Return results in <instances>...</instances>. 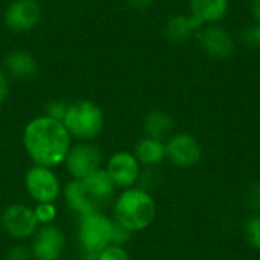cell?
<instances>
[{"label":"cell","mask_w":260,"mask_h":260,"mask_svg":"<svg viewBox=\"0 0 260 260\" xmlns=\"http://www.w3.org/2000/svg\"><path fill=\"white\" fill-rule=\"evenodd\" d=\"M24 146L43 166H55L69 154L70 134L62 122L49 116L37 117L24 129Z\"/></svg>","instance_id":"1"},{"label":"cell","mask_w":260,"mask_h":260,"mask_svg":"<svg viewBox=\"0 0 260 260\" xmlns=\"http://www.w3.org/2000/svg\"><path fill=\"white\" fill-rule=\"evenodd\" d=\"M155 216V206L151 197L139 189L126 190L116 203L117 224L128 232L146 229Z\"/></svg>","instance_id":"2"},{"label":"cell","mask_w":260,"mask_h":260,"mask_svg":"<svg viewBox=\"0 0 260 260\" xmlns=\"http://www.w3.org/2000/svg\"><path fill=\"white\" fill-rule=\"evenodd\" d=\"M62 125L69 134L79 139L98 136L104 125L102 110L91 101H76L67 107Z\"/></svg>","instance_id":"3"},{"label":"cell","mask_w":260,"mask_h":260,"mask_svg":"<svg viewBox=\"0 0 260 260\" xmlns=\"http://www.w3.org/2000/svg\"><path fill=\"white\" fill-rule=\"evenodd\" d=\"M113 222L104 215L93 213L82 218L79 241L87 259L96 260L105 248H108L110 242H113Z\"/></svg>","instance_id":"4"},{"label":"cell","mask_w":260,"mask_h":260,"mask_svg":"<svg viewBox=\"0 0 260 260\" xmlns=\"http://www.w3.org/2000/svg\"><path fill=\"white\" fill-rule=\"evenodd\" d=\"M5 24L12 32H29L41 20V8L37 0H12L3 14Z\"/></svg>","instance_id":"5"},{"label":"cell","mask_w":260,"mask_h":260,"mask_svg":"<svg viewBox=\"0 0 260 260\" xmlns=\"http://www.w3.org/2000/svg\"><path fill=\"white\" fill-rule=\"evenodd\" d=\"M197 40L201 49L215 59H227L235 52V41L232 35L221 26H203L197 32Z\"/></svg>","instance_id":"6"},{"label":"cell","mask_w":260,"mask_h":260,"mask_svg":"<svg viewBox=\"0 0 260 260\" xmlns=\"http://www.w3.org/2000/svg\"><path fill=\"white\" fill-rule=\"evenodd\" d=\"M166 154L171 161L181 168L195 166L201 160V146L198 140L186 133L174 136L166 145Z\"/></svg>","instance_id":"7"},{"label":"cell","mask_w":260,"mask_h":260,"mask_svg":"<svg viewBox=\"0 0 260 260\" xmlns=\"http://www.w3.org/2000/svg\"><path fill=\"white\" fill-rule=\"evenodd\" d=\"M26 186L29 193L41 204H49L56 200L59 186L55 175L46 168H34L26 177Z\"/></svg>","instance_id":"8"},{"label":"cell","mask_w":260,"mask_h":260,"mask_svg":"<svg viewBox=\"0 0 260 260\" xmlns=\"http://www.w3.org/2000/svg\"><path fill=\"white\" fill-rule=\"evenodd\" d=\"M37 221L35 212L24 206H11L3 215V225L6 232L18 239L30 236L37 229Z\"/></svg>","instance_id":"9"},{"label":"cell","mask_w":260,"mask_h":260,"mask_svg":"<svg viewBox=\"0 0 260 260\" xmlns=\"http://www.w3.org/2000/svg\"><path fill=\"white\" fill-rule=\"evenodd\" d=\"M101 163V154L99 151L91 145H79L69 151L67 154V166L69 171L76 178H87L93 172L98 171Z\"/></svg>","instance_id":"10"},{"label":"cell","mask_w":260,"mask_h":260,"mask_svg":"<svg viewBox=\"0 0 260 260\" xmlns=\"http://www.w3.org/2000/svg\"><path fill=\"white\" fill-rule=\"evenodd\" d=\"M62 248L64 236L55 227H44L34 242V254L38 260H56Z\"/></svg>","instance_id":"11"},{"label":"cell","mask_w":260,"mask_h":260,"mask_svg":"<svg viewBox=\"0 0 260 260\" xmlns=\"http://www.w3.org/2000/svg\"><path fill=\"white\" fill-rule=\"evenodd\" d=\"M108 174L113 183L119 186H131L139 174V166L136 158L128 152L116 154L108 163Z\"/></svg>","instance_id":"12"},{"label":"cell","mask_w":260,"mask_h":260,"mask_svg":"<svg viewBox=\"0 0 260 260\" xmlns=\"http://www.w3.org/2000/svg\"><path fill=\"white\" fill-rule=\"evenodd\" d=\"M229 5L230 0H190V15L203 26L215 24L225 17Z\"/></svg>","instance_id":"13"},{"label":"cell","mask_w":260,"mask_h":260,"mask_svg":"<svg viewBox=\"0 0 260 260\" xmlns=\"http://www.w3.org/2000/svg\"><path fill=\"white\" fill-rule=\"evenodd\" d=\"M201 27H203V24L198 23L192 15L178 14V15L171 17L166 21L165 35L172 43H184V41L190 40L193 35H197V32Z\"/></svg>","instance_id":"14"},{"label":"cell","mask_w":260,"mask_h":260,"mask_svg":"<svg viewBox=\"0 0 260 260\" xmlns=\"http://www.w3.org/2000/svg\"><path fill=\"white\" fill-rule=\"evenodd\" d=\"M6 72L15 79H29L38 70V62L30 52L14 50L9 52L5 58Z\"/></svg>","instance_id":"15"},{"label":"cell","mask_w":260,"mask_h":260,"mask_svg":"<svg viewBox=\"0 0 260 260\" xmlns=\"http://www.w3.org/2000/svg\"><path fill=\"white\" fill-rule=\"evenodd\" d=\"M66 198L72 210L78 212L82 218L90 216L93 213H98V209L101 207L87 192L84 187L82 180L70 183L66 189Z\"/></svg>","instance_id":"16"},{"label":"cell","mask_w":260,"mask_h":260,"mask_svg":"<svg viewBox=\"0 0 260 260\" xmlns=\"http://www.w3.org/2000/svg\"><path fill=\"white\" fill-rule=\"evenodd\" d=\"M82 183H84V187L87 189L88 195L99 206H104V203H107V200L113 195L114 183L108 172L96 171L91 175H88L87 178H84Z\"/></svg>","instance_id":"17"},{"label":"cell","mask_w":260,"mask_h":260,"mask_svg":"<svg viewBox=\"0 0 260 260\" xmlns=\"http://www.w3.org/2000/svg\"><path fill=\"white\" fill-rule=\"evenodd\" d=\"M172 126H174L172 116L161 110L151 111L145 119V131L149 136V139L161 140L165 136L171 133Z\"/></svg>","instance_id":"18"},{"label":"cell","mask_w":260,"mask_h":260,"mask_svg":"<svg viewBox=\"0 0 260 260\" xmlns=\"http://www.w3.org/2000/svg\"><path fill=\"white\" fill-rule=\"evenodd\" d=\"M166 155V146L155 139H143L137 145V157L143 163H160Z\"/></svg>","instance_id":"19"},{"label":"cell","mask_w":260,"mask_h":260,"mask_svg":"<svg viewBox=\"0 0 260 260\" xmlns=\"http://www.w3.org/2000/svg\"><path fill=\"white\" fill-rule=\"evenodd\" d=\"M245 236L251 247L260 250V216H254L247 222Z\"/></svg>","instance_id":"20"},{"label":"cell","mask_w":260,"mask_h":260,"mask_svg":"<svg viewBox=\"0 0 260 260\" xmlns=\"http://www.w3.org/2000/svg\"><path fill=\"white\" fill-rule=\"evenodd\" d=\"M67 104L66 102H61V101H55V102H50L47 105V116L55 119V120H59L62 122L64 116H66V111H67Z\"/></svg>","instance_id":"21"},{"label":"cell","mask_w":260,"mask_h":260,"mask_svg":"<svg viewBox=\"0 0 260 260\" xmlns=\"http://www.w3.org/2000/svg\"><path fill=\"white\" fill-rule=\"evenodd\" d=\"M98 260H128V254L119 247H108L99 254Z\"/></svg>","instance_id":"22"},{"label":"cell","mask_w":260,"mask_h":260,"mask_svg":"<svg viewBox=\"0 0 260 260\" xmlns=\"http://www.w3.org/2000/svg\"><path fill=\"white\" fill-rule=\"evenodd\" d=\"M35 215H37V219L38 221H43V222H47V221H52L55 218V209L50 206V204H40L35 210Z\"/></svg>","instance_id":"23"},{"label":"cell","mask_w":260,"mask_h":260,"mask_svg":"<svg viewBox=\"0 0 260 260\" xmlns=\"http://www.w3.org/2000/svg\"><path fill=\"white\" fill-rule=\"evenodd\" d=\"M247 203L251 209L259 210L260 209V183L254 184L250 190H248V197H247Z\"/></svg>","instance_id":"24"},{"label":"cell","mask_w":260,"mask_h":260,"mask_svg":"<svg viewBox=\"0 0 260 260\" xmlns=\"http://www.w3.org/2000/svg\"><path fill=\"white\" fill-rule=\"evenodd\" d=\"M245 40L251 44H260V23H256L245 32Z\"/></svg>","instance_id":"25"},{"label":"cell","mask_w":260,"mask_h":260,"mask_svg":"<svg viewBox=\"0 0 260 260\" xmlns=\"http://www.w3.org/2000/svg\"><path fill=\"white\" fill-rule=\"evenodd\" d=\"M129 238V232L123 229L122 225H114L113 229V242H125Z\"/></svg>","instance_id":"26"},{"label":"cell","mask_w":260,"mask_h":260,"mask_svg":"<svg viewBox=\"0 0 260 260\" xmlns=\"http://www.w3.org/2000/svg\"><path fill=\"white\" fill-rule=\"evenodd\" d=\"M125 2L137 11H145V9L151 8L155 0H125Z\"/></svg>","instance_id":"27"},{"label":"cell","mask_w":260,"mask_h":260,"mask_svg":"<svg viewBox=\"0 0 260 260\" xmlns=\"http://www.w3.org/2000/svg\"><path fill=\"white\" fill-rule=\"evenodd\" d=\"M8 91H9L8 79H6L5 73L0 72V105L5 102V99H6V96H8Z\"/></svg>","instance_id":"28"},{"label":"cell","mask_w":260,"mask_h":260,"mask_svg":"<svg viewBox=\"0 0 260 260\" xmlns=\"http://www.w3.org/2000/svg\"><path fill=\"white\" fill-rule=\"evenodd\" d=\"M9 260H27V253L21 247H17L9 251Z\"/></svg>","instance_id":"29"},{"label":"cell","mask_w":260,"mask_h":260,"mask_svg":"<svg viewBox=\"0 0 260 260\" xmlns=\"http://www.w3.org/2000/svg\"><path fill=\"white\" fill-rule=\"evenodd\" d=\"M251 14L256 23H260V0H251Z\"/></svg>","instance_id":"30"}]
</instances>
